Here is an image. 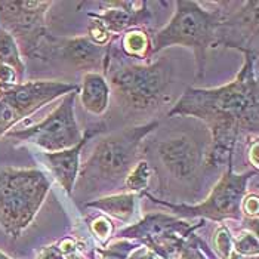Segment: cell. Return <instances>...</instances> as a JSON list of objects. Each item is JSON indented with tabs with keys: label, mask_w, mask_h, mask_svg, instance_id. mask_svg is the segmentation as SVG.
I'll return each mask as SVG.
<instances>
[{
	"label": "cell",
	"mask_w": 259,
	"mask_h": 259,
	"mask_svg": "<svg viewBox=\"0 0 259 259\" xmlns=\"http://www.w3.org/2000/svg\"><path fill=\"white\" fill-rule=\"evenodd\" d=\"M243 65L227 84L212 89L187 88L169 111V117L191 116L203 120L210 131L212 145L204 156V167H218L234 156L243 135L258 134V79L256 52L241 51Z\"/></svg>",
	"instance_id": "obj_1"
},
{
	"label": "cell",
	"mask_w": 259,
	"mask_h": 259,
	"mask_svg": "<svg viewBox=\"0 0 259 259\" xmlns=\"http://www.w3.org/2000/svg\"><path fill=\"white\" fill-rule=\"evenodd\" d=\"M175 6L170 21L151 34V57L172 46L190 48L197 64L196 77L201 79L204 77L206 54L220 45L228 14L225 9H204L194 0H180Z\"/></svg>",
	"instance_id": "obj_2"
},
{
	"label": "cell",
	"mask_w": 259,
	"mask_h": 259,
	"mask_svg": "<svg viewBox=\"0 0 259 259\" xmlns=\"http://www.w3.org/2000/svg\"><path fill=\"white\" fill-rule=\"evenodd\" d=\"M159 126L157 120L150 123L124 127L100 140L91 157L80 167L79 187L83 184L89 190L97 187H113L124 181L137 163L142 141Z\"/></svg>",
	"instance_id": "obj_3"
},
{
	"label": "cell",
	"mask_w": 259,
	"mask_h": 259,
	"mask_svg": "<svg viewBox=\"0 0 259 259\" xmlns=\"http://www.w3.org/2000/svg\"><path fill=\"white\" fill-rule=\"evenodd\" d=\"M51 191V181L39 169L0 167V227L21 237L39 213Z\"/></svg>",
	"instance_id": "obj_4"
},
{
	"label": "cell",
	"mask_w": 259,
	"mask_h": 259,
	"mask_svg": "<svg viewBox=\"0 0 259 259\" xmlns=\"http://www.w3.org/2000/svg\"><path fill=\"white\" fill-rule=\"evenodd\" d=\"M110 89L126 108L144 111L169 101L174 70L167 60L153 64H127L108 70Z\"/></svg>",
	"instance_id": "obj_5"
},
{
	"label": "cell",
	"mask_w": 259,
	"mask_h": 259,
	"mask_svg": "<svg viewBox=\"0 0 259 259\" xmlns=\"http://www.w3.org/2000/svg\"><path fill=\"white\" fill-rule=\"evenodd\" d=\"M258 175V170L236 174L233 170V159L227 161V170L215 184L206 200L199 204H174L166 200L156 199L150 193H144L153 203L172 210L177 218H201L222 222L225 220H241L240 204L247 194V182Z\"/></svg>",
	"instance_id": "obj_6"
},
{
	"label": "cell",
	"mask_w": 259,
	"mask_h": 259,
	"mask_svg": "<svg viewBox=\"0 0 259 259\" xmlns=\"http://www.w3.org/2000/svg\"><path fill=\"white\" fill-rule=\"evenodd\" d=\"M77 94L79 91L64 95L60 105L40 123L20 131H9L6 137L34 144L45 153H57L77 145L84 137L74 113Z\"/></svg>",
	"instance_id": "obj_7"
},
{
	"label": "cell",
	"mask_w": 259,
	"mask_h": 259,
	"mask_svg": "<svg viewBox=\"0 0 259 259\" xmlns=\"http://www.w3.org/2000/svg\"><path fill=\"white\" fill-rule=\"evenodd\" d=\"M54 2L9 0L0 2V27L6 30L18 46L21 57L37 58L46 40V14Z\"/></svg>",
	"instance_id": "obj_8"
},
{
	"label": "cell",
	"mask_w": 259,
	"mask_h": 259,
	"mask_svg": "<svg viewBox=\"0 0 259 259\" xmlns=\"http://www.w3.org/2000/svg\"><path fill=\"white\" fill-rule=\"evenodd\" d=\"M201 225L203 222L191 225L175 215L148 213L138 224L121 230L119 237L137 241L163 259H169L174 253L180 252L185 241Z\"/></svg>",
	"instance_id": "obj_9"
},
{
	"label": "cell",
	"mask_w": 259,
	"mask_h": 259,
	"mask_svg": "<svg viewBox=\"0 0 259 259\" xmlns=\"http://www.w3.org/2000/svg\"><path fill=\"white\" fill-rule=\"evenodd\" d=\"M111 45L100 46L94 43L88 36L60 39L52 37L49 34L40 48L37 58H58L80 71L94 73L95 70V73H98L97 70H102L107 74L111 58Z\"/></svg>",
	"instance_id": "obj_10"
},
{
	"label": "cell",
	"mask_w": 259,
	"mask_h": 259,
	"mask_svg": "<svg viewBox=\"0 0 259 259\" xmlns=\"http://www.w3.org/2000/svg\"><path fill=\"white\" fill-rule=\"evenodd\" d=\"M157 157L166 174L177 182L194 184L204 167V153L196 138L178 134L157 145Z\"/></svg>",
	"instance_id": "obj_11"
},
{
	"label": "cell",
	"mask_w": 259,
	"mask_h": 259,
	"mask_svg": "<svg viewBox=\"0 0 259 259\" xmlns=\"http://www.w3.org/2000/svg\"><path fill=\"white\" fill-rule=\"evenodd\" d=\"M79 91V84L60 80H31L5 88V97L22 119L62 95Z\"/></svg>",
	"instance_id": "obj_12"
},
{
	"label": "cell",
	"mask_w": 259,
	"mask_h": 259,
	"mask_svg": "<svg viewBox=\"0 0 259 259\" xmlns=\"http://www.w3.org/2000/svg\"><path fill=\"white\" fill-rule=\"evenodd\" d=\"M101 5L105 6L104 12H88V17L100 21L113 36L142 27L150 20L147 2H104Z\"/></svg>",
	"instance_id": "obj_13"
},
{
	"label": "cell",
	"mask_w": 259,
	"mask_h": 259,
	"mask_svg": "<svg viewBox=\"0 0 259 259\" xmlns=\"http://www.w3.org/2000/svg\"><path fill=\"white\" fill-rule=\"evenodd\" d=\"M98 132L100 131L97 129H88L83 140L80 141L77 145L62 150V151H57V153H43V160H45L46 167L51 170L52 177L58 181V184L70 196L73 194L74 184L79 177L80 153L89 138Z\"/></svg>",
	"instance_id": "obj_14"
},
{
	"label": "cell",
	"mask_w": 259,
	"mask_h": 259,
	"mask_svg": "<svg viewBox=\"0 0 259 259\" xmlns=\"http://www.w3.org/2000/svg\"><path fill=\"white\" fill-rule=\"evenodd\" d=\"M81 105L94 116H102L110 102V84L101 73H84L81 86H79Z\"/></svg>",
	"instance_id": "obj_15"
},
{
	"label": "cell",
	"mask_w": 259,
	"mask_h": 259,
	"mask_svg": "<svg viewBox=\"0 0 259 259\" xmlns=\"http://www.w3.org/2000/svg\"><path fill=\"white\" fill-rule=\"evenodd\" d=\"M137 206V194L134 193H121L105 196L97 200H91L86 203V207L98 209L102 213L117 218L120 221H129L135 213Z\"/></svg>",
	"instance_id": "obj_16"
},
{
	"label": "cell",
	"mask_w": 259,
	"mask_h": 259,
	"mask_svg": "<svg viewBox=\"0 0 259 259\" xmlns=\"http://www.w3.org/2000/svg\"><path fill=\"white\" fill-rule=\"evenodd\" d=\"M121 51L131 58L148 61L151 58V34L144 27L127 30L121 37Z\"/></svg>",
	"instance_id": "obj_17"
},
{
	"label": "cell",
	"mask_w": 259,
	"mask_h": 259,
	"mask_svg": "<svg viewBox=\"0 0 259 259\" xmlns=\"http://www.w3.org/2000/svg\"><path fill=\"white\" fill-rule=\"evenodd\" d=\"M0 64L9 65L11 68L15 70L18 80L24 81L25 74V65L21 60V54L14 37L0 27Z\"/></svg>",
	"instance_id": "obj_18"
},
{
	"label": "cell",
	"mask_w": 259,
	"mask_h": 259,
	"mask_svg": "<svg viewBox=\"0 0 259 259\" xmlns=\"http://www.w3.org/2000/svg\"><path fill=\"white\" fill-rule=\"evenodd\" d=\"M151 180V167L148 164V161L140 160L137 161L132 169L129 170V174L124 178V188L129 193H145L148 188V184Z\"/></svg>",
	"instance_id": "obj_19"
},
{
	"label": "cell",
	"mask_w": 259,
	"mask_h": 259,
	"mask_svg": "<svg viewBox=\"0 0 259 259\" xmlns=\"http://www.w3.org/2000/svg\"><path fill=\"white\" fill-rule=\"evenodd\" d=\"M140 243L132 240L120 239L119 241L107 246L105 249H97L95 256L97 259H127L129 253L138 246Z\"/></svg>",
	"instance_id": "obj_20"
},
{
	"label": "cell",
	"mask_w": 259,
	"mask_h": 259,
	"mask_svg": "<svg viewBox=\"0 0 259 259\" xmlns=\"http://www.w3.org/2000/svg\"><path fill=\"white\" fill-rule=\"evenodd\" d=\"M5 88H3V92L0 95V138L5 137L18 121L22 120L20 113L14 108V105L5 97Z\"/></svg>",
	"instance_id": "obj_21"
},
{
	"label": "cell",
	"mask_w": 259,
	"mask_h": 259,
	"mask_svg": "<svg viewBox=\"0 0 259 259\" xmlns=\"http://www.w3.org/2000/svg\"><path fill=\"white\" fill-rule=\"evenodd\" d=\"M233 250L241 258L243 256H255L256 258L259 253V241L256 234H253L250 231L241 234L239 239L234 240Z\"/></svg>",
	"instance_id": "obj_22"
},
{
	"label": "cell",
	"mask_w": 259,
	"mask_h": 259,
	"mask_svg": "<svg viewBox=\"0 0 259 259\" xmlns=\"http://www.w3.org/2000/svg\"><path fill=\"white\" fill-rule=\"evenodd\" d=\"M233 243H234V239H233L230 230L225 225H220L218 230L215 231V237H213V246H215L217 255L220 256V259L230 258V255L234 252Z\"/></svg>",
	"instance_id": "obj_23"
},
{
	"label": "cell",
	"mask_w": 259,
	"mask_h": 259,
	"mask_svg": "<svg viewBox=\"0 0 259 259\" xmlns=\"http://www.w3.org/2000/svg\"><path fill=\"white\" fill-rule=\"evenodd\" d=\"M240 210H241V218L244 217L246 222L253 224V227L258 228L259 196L256 193H249L243 197L241 204H240Z\"/></svg>",
	"instance_id": "obj_24"
},
{
	"label": "cell",
	"mask_w": 259,
	"mask_h": 259,
	"mask_svg": "<svg viewBox=\"0 0 259 259\" xmlns=\"http://www.w3.org/2000/svg\"><path fill=\"white\" fill-rule=\"evenodd\" d=\"M89 228H91L92 234L100 240L101 243H107L114 234L113 221L107 218V217H104V215H100V217H97V218L91 221Z\"/></svg>",
	"instance_id": "obj_25"
},
{
	"label": "cell",
	"mask_w": 259,
	"mask_h": 259,
	"mask_svg": "<svg viewBox=\"0 0 259 259\" xmlns=\"http://www.w3.org/2000/svg\"><path fill=\"white\" fill-rule=\"evenodd\" d=\"M88 37L92 40L94 43L100 45V46H107V45H111L116 36H113L100 21L92 20L89 27H88Z\"/></svg>",
	"instance_id": "obj_26"
},
{
	"label": "cell",
	"mask_w": 259,
	"mask_h": 259,
	"mask_svg": "<svg viewBox=\"0 0 259 259\" xmlns=\"http://www.w3.org/2000/svg\"><path fill=\"white\" fill-rule=\"evenodd\" d=\"M17 83H20V80H18L15 70L11 68L9 65L0 64V84L12 86V84H17Z\"/></svg>",
	"instance_id": "obj_27"
},
{
	"label": "cell",
	"mask_w": 259,
	"mask_h": 259,
	"mask_svg": "<svg viewBox=\"0 0 259 259\" xmlns=\"http://www.w3.org/2000/svg\"><path fill=\"white\" fill-rule=\"evenodd\" d=\"M36 259H65V256L60 250L58 244H51V246L41 247Z\"/></svg>",
	"instance_id": "obj_28"
},
{
	"label": "cell",
	"mask_w": 259,
	"mask_h": 259,
	"mask_svg": "<svg viewBox=\"0 0 259 259\" xmlns=\"http://www.w3.org/2000/svg\"><path fill=\"white\" fill-rule=\"evenodd\" d=\"M127 259H163L161 256H159L157 253H154L153 250H150L148 247L142 246V244H138L131 253Z\"/></svg>",
	"instance_id": "obj_29"
},
{
	"label": "cell",
	"mask_w": 259,
	"mask_h": 259,
	"mask_svg": "<svg viewBox=\"0 0 259 259\" xmlns=\"http://www.w3.org/2000/svg\"><path fill=\"white\" fill-rule=\"evenodd\" d=\"M180 259H200V253L197 252V247L187 246L184 244V247L180 250Z\"/></svg>",
	"instance_id": "obj_30"
},
{
	"label": "cell",
	"mask_w": 259,
	"mask_h": 259,
	"mask_svg": "<svg viewBox=\"0 0 259 259\" xmlns=\"http://www.w3.org/2000/svg\"><path fill=\"white\" fill-rule=\"evenodd\" d=\"M249 160H250V164H253L255 170H258L259 166V142L258 140H255L252 142L250 148H249Z\"/></svg>",
	"instance_id": "obj_31"
},
{
	"label": "cell",
	"mask_w": 259,
	"mask_h": 259,
	"mask_svg": "<svg viewBox=\"0 0 259 259\" xmlns=\"http://www.w3.org/2000/svg\"><path fill=\"white\" fill-rule=\"evenodd\" d=\"M65 259H83V258H81V255H80V250H77V252H73V253H70V255H65Z\"/></svg>",
	"instance_id": "obj_32"
},
{
	"label": "cell",
	"mask_w": 259,
	"mask_h": 259,
	"mask_svg": "<svg viewBox=\"0 0 259 259\" xmlns=\"http://www.w3.org/2000/svg\"><path fill=\"white\" fill-rule=\"evenodd\" d=\"M228 259H243V258H241L240 255H237L236 252H233V253L230 255V258H228Z\"/></svg>",
	"instance_id": "obj_33"
},
{
	"label": "cell",
	"mask_w": 259,
	"mask_h": 259,
	"mask_svg": "<svg viewBox=\"0 0 259 259\" xmlns=\"http://www.w3.org/2000/svg\"><path fill=\"white\" fill-rule=\"evenodd\" d=\"M0 259H12V258H9L8 255H5L3 252H0Z\"/></svg>",
	"instance_id": "obj_34"
}]
</instances>
